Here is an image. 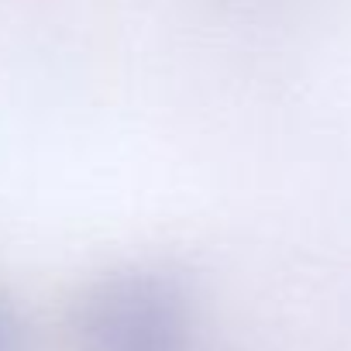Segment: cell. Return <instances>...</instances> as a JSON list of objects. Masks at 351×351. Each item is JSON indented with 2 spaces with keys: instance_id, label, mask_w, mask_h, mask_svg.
I'll return each mask as SVG.
<instances>
[{
  "instance_id": "cell-1",
  "label": "cell",
  "mask_w": 351,
  "mask_h": 351,
  "mask_svg": "<svg viewBox=\"0 0 351 351\" xmlns=\"http://www.w3.org/2000/svg\"><path fill=\"white\" fill-rule=\"evenodd\" d=\"M73 341L80 351H190V293L162 269L107 272L76 300Z\"/></svg>"
},
{
  "instance_id": "cell-2",
  "label": "cell",
  "mask_w": 351,
  "mask_h": 351,
  "mask_svg": "<svg viewBox=\"0 0 351 351\" xmlns=\"http://www.w3.org/2000/svg\"><path fill=\"white\" fill-rule=\"evenodd\" d=\"M25 348H28L25 320H21L18 306L0 293V351H25Z\"/></svg>"
}]
</instances>
